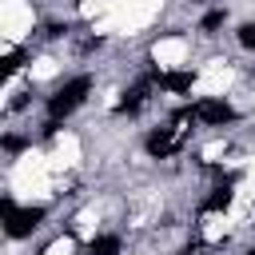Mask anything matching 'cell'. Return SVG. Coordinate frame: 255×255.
<instances>
[{"label": "cell", "mask_w": 255, "mask_h": 255, "mask_svg": "<svg viewBox=\"0 0 255 255\" xmlns=\"http://www.w3.org/2000/svg\"><path fill=\"white\" fill-rule=\"evenodd\" d=\"M0 215H4V227H8V235L12 239H24V235H32L36 227H40V219H44V207H16L8 195L0 199Z\"/></svg>", "instance_id": "6da1fadb"}, {"label": "cell", "mask_w": 255, "mask_h": 255, "mask_svg": "<svg viewBox=\"0 0 255 255\" xmlns=\"http://www.w3.org/2000/svg\"><path fill=\"white\" fill-rule=\"evenodd\" d=\"M88 92H92V80H88V76L68 80V84H64V88L48 100V116H52V120H64L68 112H76V108L84 104V96H88Z\"/></svg>", "instance_id": "7a4b0ae2"}, {"label": "cell", "mask_w": 255, "mask_h": 255, "mask_svg": "<svg viewBox=\"0 0 255 255\" xmlns=\"http://www.w3.org/2000/svg\"><path fill=\"white\" fill-rule=\"evenodd\" d=\"M179 143H183V139H179V131H175V128H159V131H151V135L143 139V147H147L155 159L175 155V151H179Z\"/></svg>", "instance_id": "3957f363"}, {"label": "cell", "mask_w": 255, "mask_h": 255, "mask_svg": "<svg viewBox=\"0 0 255 255\" xmlns=\"http://www.w3.org/2000/svg\"><path fill=\"white\" fill-rule=\"evenodd\" d=\"M195 120L199 124H227V120H235V112L223 100H199L195 104Z\"/></svg>", "instance_id": "277c9868"}, {"label": "cell", "mask_w": 255, "mask_h": 255, "mask_svg": "<svg viewBox=\"0 0 255 255\" xmlns=\"http://www.w3.org/2000/svg\"><path fill=\"white\" fill-rule=\"evenodd\" d=\"M151 80H155L159 88H167V92H191L195 72H151Z\"/></svg>", "instance_id": "5b68a950"}, {"label": "cell", "mask_w": 255, "mask_h": 255, "mask_svg": "<svg viewBox=\"0 0 255 255\" xmlns=\"http://www.w3.org/2000/svg\"><path fill=\"white\" fill-rule=\"evenodd\" d=\"M147 84H151V76H147L143 84H135L131 92H124V100L116 104V112H120V116H135V112L143 108V96H147Z\"/></svg>", "instance_id": "8992f818"}, {"label": "cell", "mask_w": 255, "mask_h": 255, "mask_svg": "<svg viewBox=\"0 0 255 255\" xmlns=\"http://www.w3.org/2000/svg\"><path fill=\"white\" fill-rule=\"evenodd\" d=\"M88 255H120V235H100L88 243Z\"/></svg>", "instance_id": "52a82bcc"}, {"label": "cell", "mask_w": 255, "mask_h": 255, "mask_svg": "<svg viewBox=\"0 0 255 255\" xmlns=\"http://www.w3.org/2000/svg\"><path fill=\"white\" fill-rule=\"evenodd\" d=\"M227 203H231V179H227V183H219V187L211 191V199L203 203V211H223Z\"/></svg>", "instance_id": "ba28073f"}, {"label": "cell", "mask_w": 255, "mask_h": 255, "mask_svg": "<svg viewBox=\"0 0 255 255\" xmlns=\"http://www.w3.org/2000/svg\"><path fill=\"white\" fill-rule=\"evenodd\" d=\"M223 20H227V16H223V12H207V16H203V24H199V28H203V32H215V28H223Z\"/></svg>", "instance_id": "9c48e42d"}, {"label": "cell", "mask_w": 255, "mask_h": 255, "mask_svg": "<svg viewBox=\"0 0 255 255\" xmlns=\"http://www.w3.org/2000/svg\"><path fill=\"white\" fill-rule=\"evenodd\" d=\"M239 44L243 48H255V24H243L239 28Z\"/></svg>", "instance_id": "30bf717a"}, {"label": "cell", "mask_w": 255, "mask_h": 255, "mask_svg": "<svg viewBox=\"0 0 255 255\" xmlns=\"http://www.w3.org/2000/svg\"><path fill=\"white\" fill-rule=\"evenodd\" d=\"M179 255H199V247H187V251H179Z\"/></svg>", "instance_id": "8fae6325"}, {"label": "cell", "mask_w": 255, "mask_h": 255, "mask_svg": "<svg viewBox=\"0 0 255 255\" xmlns=\"http://www.w3.org/2000/svg\"><path fill=\"white\" fill-rule=\"evenodd\" d=\"M247 255H255V247H251V251H247Z\"/></svg>", "instance_id": "7c38bea8"}]
</instances>
